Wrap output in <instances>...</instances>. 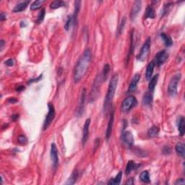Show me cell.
Here are the masks:
<instances>
[{
  "label": "cell",
  "instance_id": "cell-30",
  "mask_svg": "<svg viewBox=\"0 0 185 185\" xmlns=\"http://www.w3.org/2000/svg\"><path fill=\"white\" fill-rule=\"evenodd\" d=\"M44 3V1L43 0H38V1H35L33 4L30 6V10H37L41 7L43 4Z\"/></svg>",
  "mask_w": 185,
  "mask_h": 185
},
{
  "label": "cell",
  "instance_id": "cell-7",
  "mask_svg": "<svg viewBox=\"0 0 185 185\" xmlns=\"http://www.w3.org/2000/svg\"><path fill=\"white\" fill-rule=\"evenodd\" d=\"M169 58V54L166 52V51L162 50L156 54L155 56V64H156L158 67H160L162 64H164L165 61Z\"/></svg>",
  "mask_w": 185,
  "mask_h": 185
},
{
  "label": "cell",
  "instance_id": "cell-17",
  "mask_svg": "<svg viewBox=\"0 0 185 185\" xmlns=\"http://www.w3.org/2000/svg\"><path fill=\"white\" fill-rule=\"evenodd\" d=\"M29 3H30V1H23V2L19 3V4H17V5L14 7V9L12 10V12H20L23 11V10H25L26 8H27Z\"/></svg>",
  "mask_w": 185,
  "mask_h": 185
},
{
  "label": "cell",
  "instance_id": "cell-29",
  "mask_svg": "<svg viewBox=\"0 0 185 185\" xmlns=\"http://www.w3.org/2000/svg\"><path fill=\"white\" fill-rule=\"evenodd\" d=\"M85 90L83 89V92H82V95H81V98H80V104L79 105V110H78V112H79V114L82 115L83 112V107H84V101H85Z\"/></svg>",
  "mask_w": 185,
  "mask_h": 185
},
{
  "label": "cell",
  "instance_id": "cell-12",
  "mask_svg": "<svg viewBox=\"0 0 185 185\" xmlns=\"http://www.w3.org/2000/svg\"><path fill=\"white\" fill-rule=\"evenodd\" d=\"M140 79V74H136L135 75V76L132 78V81H131L130 84H129V88H128V93H131V92H133L135 91L137 88V85H138V83H139Z\"/></svg>",
  "mask_w": 185,
  "mask_h": 185
},
{
  "label": "cell",
  "instance_id": "cell-9",
  "mask_svg": "<svg viewBox=\"0 0 185 185\" xmlns=\"http://www.w3.org/2000/svg\"><path fill=\"white\" fill-rule=\"evenodd\" d=\"M90 124V119H87L85 120V124H84V127H83V139H82V142H83V145H85V143H87L88 140Z\"/></svg>",
  "mask_w": 185,
  "mask_h": 185
},
{
  "label": "cell",
  "instance_id": "cell-39",
  "mask_svg": "<svg viewBox=\"0 0 185 185\" xmlns=\"http://www.w3.org/2000/svg\"><path fill=\"white\" fill-rule=\"evenodd\" d=\"M175 184H185V181L184 179H179L176 181V182L174 183Z\"/></svg>",
  "mask_w": 185,
  "mask_h": 185
},
{
  "label": "cell",
  "instance_id": "cell-21",
  "mask_svg": "<svg viewBox=\"0 0 185 185\" xmlns=\"http://www.w3.org/2000/svg\"><path fill=\"white\" fill-rule=\"evenodd\" d=\"M78 176H79V174H78V170H75L72 174H71L70 177L67 179V181L65 182V184H74L75 182H76L77 179L78 178Z\"/></svg>",
  "mask_w": 185,
  "mask_h": 185
},
{
  "label": "cell",
  "instance_id": "cell-1",
  "mask_svg": "<svg viewBox=\"0 0 185 185\" xmlns=\"http://www.w3.org/2000/svg\"><path fill=\"white\" fill-rule=\"evenodd\" d=\"M91 58L92 54L90 49H85L75 65V70H74V80L75 83H78L85 75L90 66Z\"/></svg>",
  "mask_w": 185,
  "mask_h": 185
},
{
  "label": "cell",
  "instance_id": "cell-43",
  "mask_svg": "<svg viewBox=\"0 0 185 185\" xmlns=\"http://www.w3.org/2000/svg\"><path fill=\"white\" fill-rule=\"evenodd\" d=\"M25 90V87L24 86H18V88L16 89V90L17 91H18V92H20V91H22V90Z\"/></svg>",
  "mask_w": 185,
  "mask_h": 185
},
{
  "label": "cell",
  "instance_id": "cell-40",
  "mask_svg": "<svg viewBox=\"0 0 185 185\" xmlns=\"http://www.w3.org/2000/svg\"><path fill=\"white\" fill-rule=\"evenodd\" d=\"M8 102L12 103V104H15V103L18 102V100L15 98H10L8 99Z\"/></svg>",
  "mask_w": 185,
  "mask_h": 185
},
{
  "label": "cell",
  "instance_id": "cell-24",
  "mask_svg": "<svg viewBox=\"0 0 185 185\" xmlns=\"http://www.w3.org/2000/svg\"><path fill=\"white\" fill-rule=\"evenodd\" d=\"M140 179L144 183H150V175L148 171H143L140 175Z\"/></svg>",
  "mask_w": 185,
  "mask_h": 185
},
{
  "label": "cell",
  "instance_id": "cell-22",
  "mask_svg": "<svg viewBox=\"0 0 185 185\" xmlns=\"http://www.w3.org/2000/svg\"><path fill=\"white\" fill-rule=\"evenodd\" d=\"M161 38L163 40V43L166 46H171L173 44V41H172V38H171L170 35H167L165 33H161Z\"/></svg>",
  "mask_w": 185,
  "mask_h": 185
},
{
  "label": "cell",
  "instance_id": "cell-33",
  "mask_svg": "<svg viewBox=\"0 0 185 185\" xmlns=\"http://www.w3.org/2000/svg\"><path fill=\"white\" fill-rule=\"evenodd\" d=\"M109 71H110V66L108 64H105V66L104 67V69H103V74L102 76L104 78V80H106V78H107L108 74H109Z\"/></svg>",
  "mask_w": 185,
  "mask_h": 185
},
{
  "label": "cell",
  "instance_id": "cell-31",
  "mask_svg": "<svg viewBox=\"0 0 185 185\" xmlns=\"http://www.w3.org/2000/svg\"><path fill=\"white\" fill-rule=\"evenodd\" d=\"M75 18H73V16H69L67 19V22H66L65 25H64V28H65L66 30H69V29L70 28L71 26L73 25V23H75Z\"/></svg>",
  "mask_w": 185,
  "mask_h": 185
},
{
  "label": "cell",
  "instance_id": "cell-26",
  "mask_svg": "<svg viewBox=\"0 0 185 185\" xmlns=\"http://www.w3.org/2000/svg\"><path fill=\"white\" fill-rule=\"evenodd\" d=\"M174 5L173 3L172 2H169V3H166V4H165L164 5H163V9L161 10V18H163L164 15H166V14L169 12V10H171V8H172V6Z\"/></svg>",
  "mask_w": 185,
  "mask_h": 185
},
{
  "label": "cell",
  "instance_id": "cell-18",
  "mask_svg": "<svg viewBox=\"0 0 185 185\" xmlns=\"http://www.w3.org/2000/svg\"><path fill=\"white\" fill-rule=\"evenodd\" d=\"M158 75H154L153 78H150V82H149L148 84V90L149 91L153 92L154 90H155V88L156 86L157 83H158Z\"/></svg>",
  "mask_w": 185,
  "mask_h": 185
},
{
  "label": "cell",
  "instance_id": "cell-36",
  "mask_svg": "<svg viewBox=\"0 0 185 185\" xmlns=\"http://www.w3.org/2000/svg\"><path fill=\"white\" fill-rule=\"evenodd\" d=\"M14 64H15V61H14L13 59H9L8 60H7L5 61V64L7 66H8V67H12L14 65Z\"/></svg>",
  "mask_w": 185,
  "mask_h": 185
},
{
  "label": "cell",
  "instance_id": "cell-16",
  "mask_svg": "<svg viewBox=\"0 0 185 185\" xmlns=\"http://www.w3.org/2000/svg\"><path fill=\"white\" fill-rule=\"evenodd\" d=\"M175 150H176V153H177V155H178L179 156L181 157V158H184L185 148H184V143H180V142L177 143V144L176 145Z\"/></svg>",
  "mask_w": 185,
  "mask_h": 185
},
{
  "label": "cell",
  "instance_id": "cell-23",
  "mask_svg": "<svg viewBox=\"0 0 185 185\" xmlns=\"http://www.w3.org/2000/svg\"><path fill=\"white\" fill-rule=\"evenodd\" d=\"M121 178H122V172H119L116 176L115 178L112 179L110 181L108 182V184H116V185H118L121 183Z\"/></svg>",
  "mask_w": 185,
  "mask_h": 185
},
{
  "label": "cell",
  "instance_id": "cell-27",
  "mask_svg": "<svg viewBox=\"0 0 185 185\" xmlns=\"http://www.w3.org/2000/svg\"><path fill=\"white\" fill-rule=\"evenodd\" d=\"M64 6H65V2L63 1H59V0L52 1L50 4V7L52 9H53V10L59 8V7H64Z\"/></svg>",
  "mask_w": 185,
  "mask_h": 185
},
{
  "label": "cell",
  "instance_id": "cell-19",
  "mask_svg": "<svg viewBox=\"0 0 185 185\" xmlns=\"http://www.w3.org/2000/svg\"><path fill=\"white\" fill-rule=\"evenodd\" d=\"M144 18L145 19H148V18L153 19V18H155V10L151 5H148L146 8Z\"/></svg>",
  "mask_w": 185,
  "mask_h": 185
},
{
  "label": "cell",
  "instance_id": "cell-5",
  "mask_svg": "<svg viewBox=\"0 0 185 185\" xmlns=\"http://www.w3.org/2000/svg\"><path fill=\"white\" fill-rule=\"evenodd\" d=\"M150 49V38H148L142 46L140 53L137 56V59L140 61H144L149 54Z\"/></svg>",
  "mask_w": 185,
  "mask_h": 185
},
{
  "label": "cell",
  "instance_id": "cell-3",
  "mask_svg": "<svg viewBox=\"0 0 185 185\" xmlns=\"http://www.w3.org/2000/svg\"><path fill=\"white\" fill-rule=\"evenodd\" d=\"M138 104V101L134 95H129L123 101L121 106V111L122 112H128L135 107Z\"/></svg>",
  "mask_w": 185,
  "mask_h": 185
},
{
  "label": "cell",
  "instance_id": "cell-28",
  "mask_svg": "<svg viewBox=\"0 0 185 185\" xmlns=\"http://www.w3.org/2000/svg\"><path fill=\"white\" fill-rule=\"evenodd\" d=\"M136 168V164L133 161H128L127 166H126V170H125V174L128 175L132 172V171H133L134 169Z\"/></svg>",
  "mask_w": 185,
  "mask_h": 185
},
{
  "label": "cell",
  "instance_id": "cell-10",
  "mask_svg": "<svg viewBox=\"0 0 185 185\" xmlns=\"http://www.w3.org/2000/svg\"><path fill=\"white\" fill-rule=\"evenodd\" d=\"M141 7L142 2L140 1H136L134 3L133 7H132L130 13L131 20H135V19L136 18V17L138 16L139 12H140V10H141Z\"/></svg>",
  "mask_w": 185,
  "mask_h": 185
},
{
  "label": "cell",
  "instance_id": "cell-35",
  "mask_svg": "<svg viewBox=\"0 0 185 185\" xmlns=\"http://www.w3.org/2000/svg\"><path fill=\"white\" fill-rule=\"evenodd\" d=\"M125 23H126V18L124 17L123 19L121 20V22L120 23V26H119V34H121L124 30V25H125Z\"/></svg>",
  "mask_w": 185,
  "mask_h": 185
},
{
  "label": "cell",
  "instance_id": "cell-32",
  "mask_svg": "<svg viewBox=\"0 0 185 185\" xmlns=\"http://www.w3.org/2000/svg\"><path fill=\"white\" fill-rule=\"evenodd\" d=\"M44 17H45V9H43V10L39 12V14H38V18H37V20H36V23L40 24V23H42L44 19Z\"/></svg>",
  "mask_w": 185,
  "mask_h": 185
},
{
  "label": "cell",
  "instance_id": "cell-20",
  "mask_svg": "<svg viewBox=\"0 0 185 185\" xmlns=\"http://www.w3.org/2000/svg\"><path fill=\"white\" fill-rule=\"evenodd\" d=\"M178 130L179 132L180 136H183L185 132V124H184V119L183 117H180L178 121Z\"/></svg>",
  "mask_w": 185,
  "mask_h": 185
},
{
  "label": "cell",
  "instance_id": "cell-11",
  "mask_svg": "<svg viewBox=\"0 0 185 185\" xmlns=\"http://www.w3.org/2000/svg\"><path fill=\"white\" fill-rule=\"evenodd\" d=\"M51 158H52L54 167H56L58 164L59 158L57 148H56V146L54 143H52V145H51Z\"/></svg>",
  "mask_w": 185,
  "mask_h": 185
},
{
  "label": "cell",
  "instance_id": "cell-14",
  "mask_svg": "<svg viewBox=\"0 0 185 185\" xmlns=\"http://www.w3.org/2000/svg\"><path fill=\"white\" fill-rule=\"evenodd\" d=\"M153 92L150 91L146 92L144 94L143 98V104L144 106H150L153 103Z\"/></svg>",
  "mask_w": 185,
  "mask_h": 185
},
{
  "label": "cell",
  "instance_id": "cell-38",
  "mask_svg": "<svg viewBox=\"0 0 185 185\" xmlns=\"http://www.w3.org/2000/svg\"><path fill=\"white\" fill-rule=\"evenodd\" d=\"M41 78H42V75H40V76H38V78H35V79H33V80H30V81L28 82V84H31L32 83H34V82H38V81H39L41 79Z\"/></svg>",
  "mask_w": 185,
  "mask_h": 185
},
{
  "label": "cell",
  "instance_id": "cell-15",
  "mask_svg": "<svg viewBox=\"0 0 185 185\" xmlns=\"http://www.w3.org/2000/svg\"><path fill=\"white\" fill-rule=\"evenodd\" d=\"M155 64L154 61H150L148 64V65L147 66V68H146V72H145V78L146 80H150V78H152V75L153 73L154 67H155Z\"/></svg>",
  "mask_w": 185,
  "mask_h": 185
},
{
  "label": "cell",
  "instance_id": "cell-6",
  "mask_svg": "<svg viewBox=\"0 0 185 185\" xmlns=\"http://www.w3.org/2000/svg\"><path fill=\"white\" fill-rule=\"evenodd\" d=\"M48 108H49V112H48L47 115H46L45 120H44V130H46V129H48V127L51 125V124L52 123V121H54L55 118V115H56V113H55V109L54 105L52 104V103H49L48 104Z\"/></svg>",
  "mask_w": 185,
  "mask_h": 185
},
{
  "label": "cell",
  "instance_id": "cell-4",
  "mask_svg": "<svg viewBox=\"0 0 185 185\" xmlns=\"http://www.w3.org/2000/svg\"><path fill=\"white\" fill-rule=\"evenodd\" d=\"M181 73H177L173 78L171 79L170 83H169V87H168V91H169V95L172 96H174L177 93V88H178V84L181 80Z\"/></svg>",
  "mask_w": 185,
  "mask_h": 185
},
{
  "label": "cell",
  "instance_id": "cell-44",
  "mask_svg": "<svg viewBox=\"0 0 185 185\" xmlns=\"http://www.w3.org/2000/svg\"><path fill=\"white\" fill-rule=\"evenodd\" d=\"M4 40H1V41H0V46H1V51L3 49V47H4Z\"/></svg>",
  "mask_w": 185,
  "mask_h": 185
},
{
  "label": "cell",
  "instance_id": "cell-13",
  "mask_svg": "<svg viewBox=\"0 0 185 185\" xmlns=\"http://www.w3.org/2000/svg\"><path fill=\"white\" fill-rule=\"evenodd\" d=\"M114 112L112 111V112L110 114V118H109V123L107 125V129H106V138L107 140L110 138L111 135H112V129H113V124H114Z\"/></svg>",
  "mask_w": 185,
  "mask_h": 185
},
{
  "label": "cell",
  "instance_id": "cell-37",
  "mask_svg": "<svg viewBox=\"0 0 185 185\" xmlns=\"http://www.w3.org/2000/svg\"><path fill=\"white\" fill-rule=\"evenodd\" d=\"M171 152H172V149H171V148L169 147V146H165L164 148H163V153L164 154H169L171 153Z\"/></svg>",
  "mask_w": 185,
  "mask_h": 185
},
{
  "label": "cell",
  "instance_id": "cell-8",
  "mask_svg": "<svg viewBox=\"0 0 185 185\" xmlns=\"http://www.w3.org/2000/svg\"><path fill=\"white\" fill-rule=\"evenodd\" d=\"M121 140L129 147L133 145L134 142H135L133 135L129 131H124L122 132V134H121Z\"/></svg>",
  "mask_w": 185,
  "mask_h": 185
},
{
  "label": "cell",
  "instance_id": "cell-42",
  "mask_svg": "<svg viewBox=\"0 0 185 185\" xmlns=\"http://www.w3.org/2000/svg\"><path fill=\"white\" fill-rule=\"evenodd\" d=\"M127 184H134V178H130L129 180L126 182Z\"/></svg>",
  "mask_w": 185,
  "mask_h": 185
},
{
  "label": "cell",
  "instance_id": "cell-41",
  "mask_svg": "<svg viewBox=\"0 0 185 185\" xmlns=\"http://www.w3.org/2000/svg\"><path fill=\"white\" fill-rule=\"evenodd\" d=\"M4 20H6V15L4 12H1V15H0V20L4 21Z\"/></svg>",
  "mask_w": 185,
  "mask_h": 185
},
{
  "label": "cell",
  "instance_id": "cell-25",
  "mask_svg": "<svg viewBox=\"0 0 185 185\" xmlns=\"http://www.w3.org/2000/svg\"><path fill=\"white\" fill-rule=\"evenodd\" d=\"M159 133V128L157 126H153L150 129H149L148 132V135L150 138H154V137L157 136Z\"/></svg>",
  "mask_w": 185,
  "mask_h": 185
},
{
  "label": "cell",
  "instance_id": "cell-45",
  "mask_svg": "<svg viewBox=\"0 0 185 185\" xmlns=\"http://www.w3.org/2000/svg\"><path fill=\"white\" fill-rule=\"evenodd\" d=\"M18 117H19V115H18V114H16V115H13V116H12V118L13 119V120H15H15L17 119L18 118Z\"/></svg>",
  "mask_w": 185,
  "mask_h": 185
},
{
  "label": "cell",
  "instance_id": "cell-2",
  "mask_svg": "<svg viewBox=\"0 0 185 185\" xmlns=\"http://www.w3.org/2000/svg\"><path fill=\"white\" fill-rule=\"evenodd\" d=\"M119 81V76L117 74H115L111 78V80L109 82V88L107 90V93H106V99L104 102V109L106 110L108 108V106L112 103L114 97L116 90H117V85H118Z\"/></svg>",
  "mask_w": 185,
  "mask_h": 185
},
{
  "label": "cell",
  "instance_id": "cell-34",
  "mask_svg": "<svg viewBox=\"0 0 185 185\" xmlns=\"http://www.w3.org/2000/svg\"><path fill=\"white\" fill-rule=\"evenodd\" d=\"M18 143H19V144L23 145H26L28 143V139L25 136V135H20L19 137H18Z\"/></svg>",
  "mask_w": 185,
  "mask_h": 185
}]
</instances>
